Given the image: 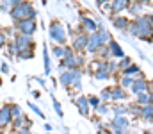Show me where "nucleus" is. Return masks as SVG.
Wrapping results in <instances>:
<instances>
[{"mask_svg":"<svg viewBox=\"0 0 153 134\" xmlns=\"http://www.w3.org/2000/svg\"><path fill=\"white\" fill-rule=\"evenodd\" d=\"M4 45H5V34H4V32H0V48H2Z\"/></svg>","mask_w":153,"mask_h":134,"instance_id":"obj_19","label":"nucleus"},{"mask_svg":"<svg viewBox=\"0 0 153 134\" xmlns=\"http://www.w3.org/2000/svg\"><path fill=\"white\" fill-rule=\"evenodd\" d=\"M82 27L85 31H91V32H96V29H98V25L93 18H82Z\"/></svg>","mask_w":153,"mask_h":134,"instance_id":"obj_7","label":"nucleus"},{"mask_svg":"<svg viewBox=\"0 0 153 134\" xmlns=\"http://www.w3.org/2000/svg\"><path fill=\"white\" fill-rule=\"evenodd\" d=\"M102 98H103V100H109V98H111V88H107V89L102 91Z\"/></svg>","mask_w":153,"mask_h":134,"instance_id":"obj_18","label":"nucleus"},{"mask_svg":"<svg viewBox=\"0 0 153 134\" xmlns=\"http://www.w3.org/2000/svg\"><path fill=\"white\" fill-rule=\"evenodd\" d=\"M143 89H146V81L139 79V81H134V82H132V91H134V93H139V91H143Z\"/></svg>","mask_w":153,"mask_h":134,"instance_id":"obj_11","label":"nucleus"},{"mask_svg":"<svg viewBox=\"0 0 153 134\" xmlns=\"http://www.w3.org/2000/svg\"><path fill=\"white\" fill-rule=\"evenodd\" d=\"M128 5H130V2H128V0H112V11H116V13H119V11L126 9Z\"/></svg>","mask_w":153,"mask_h":134,"instance_id":"obj_9","label":"nucleus"},{"mask_svg":"<svg viewBox=\"0 0 153 134\" xmlns=\"http://www.w3.org/2000/svg\"><path fill=\"white\" fill-rule=\"evenodd\" d=\"M16 29H18L23 36H32L34 31H36V22H34V20H27V18L16 20Z\"/></svg>","mask_w":153,"mask_h":134,"instance_id":"obj_2","label":"nucleus"},{"mask_svg":"<svg viewBox=\"0 0 153 134\" xmlns=\"http://www.w3.org/2000/svg\"><path fill=\"white\" fill-rule=\"evenodd\" d=\"M114 25L117 27V29H126V25H130V22L126 20V18H114Z\"/></svg>","mask_w":153,"mask_h":134,"instance_id":"obj_13","label":"nucleus"},{"mask_svg":"<svg viewBox=\"0 0 153 134\" xmlns=\"http://www.w3.org/2000/svg\"><path fill=\"white\" fill-rule=\"evenodd\" d=\"M100 134H111V131H107V129H103V131H100Z\"/></svg>","mask_w":153,"mask_h":134,"instance_id":"obj_21","label":"nucleus"},{"mask_svg":"<svg viewBox=\"0 0 153 134\" xmlns=\"http://www.w3.org/2000/svg\"><path fill=\"white\" fill-rule=\"evenodd\" d=\"M98 113H102V115H105V113H107V107H105V106H102V107H98Z\"/></svg>","mask_w":153,"mask_h":134,"instance_id":"obj_20","label":"nucleus"},{"mask_svg":"<svg viewBox=\"0 0 153 134\" xmlns=\"http://www.w3.org/2000/svg\"><path fill=\"white\" fill-rule=\"evenodd\" d=\"M137 102H139V104H148V106H150L152 98H150V95H148V93H141V95H139V98H137Z\"/></svg>","mask_w":153,"mask_h":134,"instance_id":"obj_14","label":"nucleus"},{"mask_svg":"<svg viewBox=\"0 0 153 134\" xmlns=\"http://www.w3.org/2000/svg\"><path fill=\"white\" fill-rule=\"evenodd\" d=\"M111 98H114V100L125 98V91H123L121 88H111Z\"/></svg>","mask_w":153,"mask_h":134,"instance_id":"obj_12","label":"nucleus"},{"mask_svg":"<svg viewBox=\"0 0 153 134\" xmlns=\"http://www.w3.org/2000/svg\"><path fill=\"white\" fill-rule=\"evenodd\" d=\"M85 43H87V36H84V34H78V36L73 38V48H75V50L85 48Z\"/></svg>","mask_w":153,"mask_h":134,"instance_id":"obj_6","label":"nucleus"},{"mask_svg":"<svg viewBox=\"0 0 153 134\" xmlns=\"http://www.w3.org/2000/svg\"><path fill=\"white\" fill-rule=\"evenodd\" d=\"M132 82H134V79L125 77V79H123V82H121V86H123V88H128V86H132Z\"/></svg>","mask_w":153,"mask_h":134,"instance_id":"obj_17","label":"nucleus"},{"mask_svg":"<svg viewBox=\"0 0 153 134\" xmlns=\"http://www.w3.org/2000/svg\"><path fill=\"white\" fill-rule=\"evenodd\" d=\"M50 36H52V40H53V41H57V43H61V45L66 41L64 27H62L59 22H52V25H50Z\"/></svg>","mask_w":153,"mask_h":134,"instance_id":"obj_3","label":"nucleus"},{"mask_svg":"<svg viewBox=\"0 0 153 134\" xmlns=\"http://www.w3.org/2000/svg\"><path fill=\"white\" fill-rule=\"evenodd\" d=\"M11 120H13V116H11V107H9V106H5L4 109H0V127L7 125Z\"/></svg>","mask_w":153,"mask_h":134,"instance_id":"obj_5","label":"nucleus"},{"mask_svg":"<svg viewBox=\"0 0 153 134\" xmlns=\"http://www.w3.org/2000/svg\"><path fill=\"white\" fill-rule=\"evenodd\" d=\"M109 54H112L116 57H123V50H121V46L116 43V41H109Z\"/></svg>","mask_w":153,"mask_h":134,"instance_id":"obj_8","label":"nucleus"},{"mask_svg":"<svg viewBox=\"0 0 153 134\" xmlns=\"http://www.w3.org/2000/svg\"><path fill=\"white\" fill-rule=\"evenodd\" d=\"M11 14H13L14 20H23V18H27V20H34L36 11H34V7H32L29 2H22V4H18V5L13 7Z\"/></svg>","mask_w":153,"mask_h":134,"instance_id":"obj_1","label":"nucleus"},{"mask_svg":"<svg viewBox=\"0 0 153 134\" xmlns=\"http://www.w3.org/2000/svg\"><path fill=\"white\" fill-rule=\"evenodd\" d=\"M53 54H55L57 57H66V48H62V46H55V48H53Z\"/></svg>","mask_w":153,"mask_h":134,"instance_id":"obj_15","label":"nucleus"},{"mask_svg":"<svg viewBox=\"0 0 153 134\" xmlns=\"http://www.w3.org/2000/svg\"><path fill=\"white\" fill-rule=\"evenodd\" d=\"M125 73H126V77H128V75H134V73H139V68H137L135 64H130V66L125 70Z\"/></svg>","mask_w":153,"mask_h":134,"instance_id":"obj_16","label":"nucleus"},{"mask_svg":"<svg viewBox=\"0 0 153 134\" xmlns=\"http://www.w3.org/2000/svg\"><path fill=\"white\" fill-rule=\"evenodd\" d=\"M75 104L80 107V113H84V115L87 113V109H89V104H87V98H85V97H78V98L75 100Z\"/></svg>","mask_w":153,"mask_h":134,"instance_id":"obj_10","label":"nucleus"},{"mask_svg":"<svg viewBox=\"0 0 153 134\" xmlns=\"http://www.w3.org/2000/svg\"><path fill=\"white\" fill-rule=\"evenodd\" d=\"M102 46V41H100V38H98V34L96 32H93L89 38H87V43H85V48L89 50V52H96L98 48Z\"/></svg>","mask_w":153,"mask_h":134,"instance_id":"obj_4","label":"nucleus"},{"mask_svg":"<svg viewBox=\"0 0 153 134\" xmlns=\"http://www.w3.org/2000/svg\"><path fill=\"white\" fill-rule=\"evenodd\" d=\"M103 2H109V0H98V5H102Z\"/></svg>","mask_w":153,"mask_h":134,"instance_id":"obj_22","label":"nucleus"}]
</instances>
